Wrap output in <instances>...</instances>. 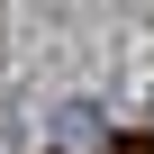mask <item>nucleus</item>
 <instances>
[{"mask_svg": "<svg viewBox=\"0 0 154 154\" xmlns=\"http://www.w3.org/2000/svg\"><path fill=\"white\" fill-rule=\"evenodd\" d=\"M118 154H154V145H118Z\"/></svg>", "mask_w": 154, "mask_h": 154, "instance_id": "obj_1", "label": "nucleus"}]
</instances>
